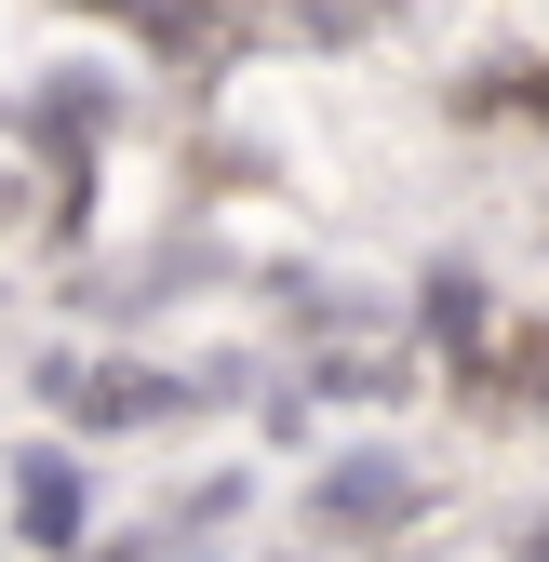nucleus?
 I'll return each instance as SVG.
<instances>
[{
    "label": "nucleus",
    "mask_w": 549,
    "mask_h": 562,
    "mask_svg": "<svg viewBox=\"0 0 549 562\" xmlns=\"http://www.w3.org/2000/svg\"><path fill=\"white\" fill-rule=\"evenodd\" d=\"M54 402H67V415H94V429H148V415H188V389H175V375H134V362H67V375H54Z\"/></svg>",
    "instance_id": "f257e3e1"
},
{
    "label": "nucleus",
    "mask_w": 549,
    "mask_h": 562,
    "mask_svg": "<svg viewBox=\"0 0 549 562\" xmlns=\"http://www.w3.org/2000/svg\"><path fill=\"white\" fill-rule=\"evenodd\" d=\"M376 509H402L389 469H335V482H322V522H376Z\"/></svg>",
    "instance_id": "7ed1b4c3"
},
{
    "label": "nucleus",
    "mask_w": 549,
    "mask_h": 562,
    "mask_svg": "<svg viewBox=\"0 0 549 562\" xmlns=\"http://www.w3.org/2000/svg\"><path fill=\"white\" fill-rule=\"evenodd\" d=\"M14 522H27L41 549H67V536H81V469H67V456H41V469L14 482Z\"/></svg>",
    "instance_id": "f03ea898"
}]
</instances>
